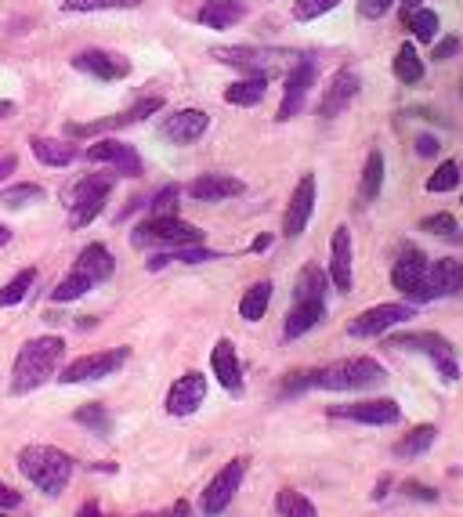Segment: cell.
Returning a JSON list of instances; mask_svg holds the SVG:
<instances>
[{
	"instance_id": "obj_55",
	"label": "cell",
	"mask_w": 463,
	"mask_h": 517,
	"mask_svg": "<svg viewBox=\"0 0 463 517\" xmlns=\"http://www.w3.org/2000/svg\"><path fill=\"white\" fill-rule=\"evenodd\" d=\"M163 517H192V507L181 499V503H174V507H171V514H163Z\"/></svg>"
},
{
	"instance_id": "obj_15",
	"label": "cell",
	"mask_w": 463,
	"mask_h": 517,
	"mask_svg": "<svg viewBox=\"0 0 463 517\" xmlns=\"http://www.w3.org/2000/svg\"><path fill=\"white\" fill-rule=\"evenodd\" d=\"M315 199H319L315 174H301V181H297V188L290 192V203H286V214H283L286 239L304 235V228H308V221H312V214H315Z\"/></svg>"
},
{
	"instance_id": "obj_13",
	"label": "cell",
	"mask_w": 463,
	"mask_h": 517,
	"mask_svg": "<svg viewBox=\"0 0 463 517\" xmlns=\"http://www.w3.org/2000/svg\"><path fill=\"white\" fill-rule=\"evenodd\" d=\"M210 58H218L221 66H236L246 76H275V62L290 58V51H275V47H214Z\"/></svg>"
},
{
	"instance_id": "obj_51",
	"label": "cell",
	"mask_w": 463,
	"mask_h": 517,
	"mask_svg": "<svg viewBox=\"0 0 463 517\" xmlns=\"http://www.w3.org/2000/svg\"><path fill=\"white\" fill-rule=\"evenodd\" d=\"M391 485H395V478H391V474H384V478H380L377 485H373L369 499H373V503H384V499H388V489H391Z\"/></svg>"
},
{
	"instance_id": "obj_6",
	"label": "cell",
	"mask_w": 463,
	"mask_h": 517,
	"mask_svg": "<svg viewBox=\"0 0 463 517\" xmlns=\"http://www.w3.org/2000/svg\"><path fill=\"white\" fill-rule=\"evenodd\" d=\"M427 264H431V257H427L416 243L398 246V257H395V264H391V286L402 293V301L406 304L435 301V297H431V286H427Z\"/></svg>"
},
{
	"instance_id": "obj_36",
	"label": "cell",
	"mask_w": 463,
	"mask_h": 517,
	"mask_svg": "<svg viewBox=\"0 0 463 517\" xmlns=\"http://www.w3.org/2000/svg\"><path fill=\"white\" fill-rule=\"evenodd\" d=\"M73 420L80 423V427H87L91 434H98V438H109V434H113V413H109V409H105L102 402L80 405Z\"/></svg>"
},
{
	"instance_id": "obj_58",
	"label": "cell",
	"mask_w": 463,
	"mask_h": 517,
	"mask_svg": "<svg viewBox=\"0 0 463 517\" xmlns=\"http://www.w3.org/2000/svg\"><path fill=\"white\" fill-rule=\"evenodd\" d=\"M8 239H11L8 225H0V250H4V246H8Z\"/></svg>"
},
{
	"instance_id": "obj_29",
	"label": "cell",
	"mask_w": 463,
	"mask_h": 517,
	"mask_svg": "<svg viewBox=\"0 0 463 517\" xmlns=\"http://www.w3.org/2000/svg\"><path fill=\"white\" fill-rule=\"evenodd\" d=\"M207 261H221V254L218 250H207L203 243H196V246L160 250V254H152L149 261H145V268H149V272H160V268H167V264H207Z\"/></svg>"
},
{
	"instance_id": "obj_10",
	"label": "cell",
	"mask_w": 463,
	"mask_h": 517,
	"mask_svg": "<svg viewBox=\"0 0 463 517\" xmlns=\"http://www.w3.org/2000/svg\"><path fill=\"white\" fill-rule=\"evenodd\" d=\"M416 315V304L406 301H391V304H377V308H366L362 315L348 322V337H359V340H373V337H384L388 329L402 326Z\"/></svg>"
},
{
	"instance_id": "obj_23",
	"label": "cell",
	"mask_w": 463,
	"mask_h": 517,
	"mask_svg": "<svg viewBox=\"0 0 463 517\" xmlns=\"http://www.w3.org/2000/svg\"><path fill=\"white\" fill-rule=\"evenodd\" d=\"M427 286H431V297L442 301V297H460L463 293V261L456 257H438V261L427 264Z\"/></svg>"
},
{
	"instance_id": "obj_7",
	"label": "cell",
	"mask_w": 463,
	"mask_h": 517,
	"mask_svg": "<svg viewBox=\"0 0 463 517\" xmlns=\"http://www.w3.org/2000/svg\"><path fill=\"white\" fill-rule=\"evenodd\" d=\"M116 188V174H87L69 192V225L87 228L109 203V192Z\"/></svg>"
},
{
	"instance_id": "obj_18",
	"label": "cell",
	"mask_w": 463,
	"mask_h": 517,
	"mask_svg": "<svg viewBox=\"0 0 463 517\" xmlns=\"http://www.w3.org/2000/svg\"><path fill=\"white\" fill-rule=\"evenodd\" d=\"M73 69L95 76L102 84H116L123 76H131V62L116 51H102V47H87V51H76L73 55Z\"/></svg>"
},
{
	"instance_id": "obj_20",
	"label": "cell",
	"mask_w": 463,
	"mask_h": 517,
	"mask_svg": "<svg viewBox=\"0 0 463 517\" xmlns=\"http://www.w3.org/2000/svg\"><path fill=\"white\" fill-rule=\"evenodd\" d=\"M210 131V113L203 109H178V113L163 116L160 138H167L171 145H192Z\"/></svg>"
},
{
	"instance_id": "obj_30",
	"label": "cell",
	"mask_w": 463,
	"mask_h": 517,
	"mask_svg": "<svg viewBox=\"0 0 463 517\" xmlns=\"http://www.w3.org/2000/svg\"><path fill=\"white\" fill-rule=\"evenodd\" d=\"M29 149L44 167H69L80 156V149L66 138H29Z\"/></svg>"
},
{
	"instance_id": "obj_22",
	"label": "cell",
	"mask_w": 463,
	"mask_h": 517,
	"mask_svg": "<svg viewBox=\"0 0 463 517\" xmlns=\"http://www.w3.org/2000/svg\"><path fill=\"white\" fill-rule=\"evenodd\" d=\"M185 192H189L196 203H225V199L232 196H243L246 185L239 178H232V174H199L196 181L185 185Z\"/></svg>"
},
{
	"instance_id": "obj_14",
	"label": "cell",
	"mask_w": 463,
	"mask_h": 517,
	"mask_svg": "<svg viewBox=\"0 0 463 517\" xmlns=\"http://www.w3.org/2000/svg\"><path fill=\"white\" fill-rule=\"evenodd\" d=\"M362 91V76L359 69L351 66H341L337 73L330 76V84H326V91H322L319 98V116L322 120H337L341 113H348V105L359 98Z\"/></svg>"
},
{
	"instance_id": "obj_17",
	"label": "cell",
	"mask_w": 463,
	"mask_h": 517,
	"mask_svg": "<svg viewBox=\"0 0 463 517\" xmlns=\"http://www.w3.org/2000/svg\"><path fill=\"white\" fill-rule=\"evenodd\" d=\"M203 402H207V376L196 373V369H189V373L178 376V380L171 384L163 409H167L171 416H178V420H185V416L199 413V405Z\"/></svg>"
},
{
	"instance_id": "obj_31",
	"label": "cell",
	"mask_w": 463,
	"mask_h": 517,
	"mask_svg": "<svg viewBox=\"0 0 463 517\" xmlns=\"http://www.w3.org/2000/svg\"><path fill=\"white\" fill-rule=\"evenodd\" d=\"M326 290H330V275L319 264H304L293 282V301H326Z\"/></svg>"
},
{
	"instance_id": "obj_1",
	"label": "cell",
	"mask_w": 463,
	"mask_h": 517,
	"mask_svg": "<svg viewBox=\"0 0 463 517\" xmlns=\"http://www.w3.org/2000/svg\"><path fill=\"white\" fill-rule=\"evenodd\" d=\"M66 355V340L62 337H33L26 340L19 348V358H15V366H11V395H29V391H37L44 380L58 369Z\"/></svg>"
},
{
	"instance_id": "obj_62",
	"label": "cell",
	"mask_w": 463,
	"mask_h": 517,
	"mask_svg": "<svg viewBox=\"0 0 463 517\" xmlns=\"http://www.w3.org/2000/svg\"><path fill=\"white\" fill-rule=\"evenodd\" d=\"M0 517H8V514H0Z\"/></svg>"
},
{
	"instance_id": "obj_16",
	"label": "cell",
	"mask_w": 463,
	"mask_h": 517,
	"mask_svg": "<svg viewBox=\"0 0 463 517\" xmlns=\"http://www.w3.org/2000/svg\"><path fill=\"white\" fill-rule=\"evenodd\" d=\"M84 156L91 163H105V167H113L116 174H123V178H142V174H145L142 156L134 152V145H127V141H120V138L95 141L91 149H84Z\"/></svg>"
},
{
	"instance_id": "obj_2",
	"label": "cell",
	"mask_w": 463,
	"mask_h": 517,
	"mask_svg": "<svg viewBox=\"0 0 463 517\" xmlns=\"http://www.w3.org/2000/svg\"><path fill=\"white\" fill-rule=\"evenodd\" d=\"M19 470L29 485H37V492L62 496L69 489V481H73L76 463L69 452L55 449V445H26L19 452Z\"/></svg>"
},
{
	"instance_id": "obj_60",
	"label": "cell",
	"mask_w": 463,
	"mask_h": 517,
	"mask_svg": "<svg viewBox=\"0 0 463 517\" xmlns=\"http://www.w3.org/2000/svg\"><path fill=\"white\" fill-rule=\"evenodd\" d=\"M460 102H463V76H460Z\"/></svg>"
},
{
	"instance_id": "obj_52",
	"label": "cell",
	"mask_w": 463,
	"mask_h": 517,
	"mask_svg": "<svg viewBox=\"0 0 463 517\" xmlns=\"http://www.w3.org/2000/svg\"><path fill=\"white\" fill-rule=\"evenodd\" d=\"M15 163H19V160H15V152H0V181H4L11 170H15Z\"/></svg>"
},
{
	"instance_id": "obj_8",
	"label": "cell",
	"mask_w": 463,
	"mask_h": 517,
	"mask_svg": "<svg viewBox=\"0 0 463 517\" xmlns=\"http://www.w3.org/2000/svg\"><path fill=\"white\" fill-rule=\"evenodd\" d=\"M246 467H250L246 456L228 460L225 467H221L218 474L203 485V492H199V514H203V517H221V514H225V510L232 507V499H236L239 485H243Z\"/></svg>"
},
{
	"instance_id": "obj_34",
	"label": "cell",
	"mask_w": 463,
	"mask_h": 517,
	"mask_svg": "<svg viewBox=\"0 0 463 517\" xmlns=\"http://www.w3.org/2000/svg\"><path fill=\"white\" fill-rule=\"evenodd\" d=\"M391 69H395L398 84H406V87H413V84H420V80H424V58L416 55V47L409 44V40L395 51V62H391Z\"/></svg>"
},
{
	"instance_id": "obj_4",
	"label": "cell",
	"mask_w": 463,
	"mask_h": 517,
	"mask_svg": "<svg viewBox=\"0 0 463 517\" xmlns=\"http://www.w3.org/2000/svg\"><path fill=\"white\" fill-rule=\"evenodd\" d=\"M388 348L424 355L445 384L460 380V355H456V344L445 333H435V329H406V333H391Z\"/></svg>"
},
{
	"instance_id": "obj_3",
	"label": "cell",
	"mask_w": 463,
	"mask_h": 517,
	"mask_svg": "<svg viewBox=\"0 0 463 517\" xmlns=\"http://www.w3.org/2000/svg\"><path fill=\"white\" fill-rule=\"evenodd\" d=\"M388 380L384 366L377 358L355 355V358H337L330 366L308 369V384L322 387V391H373Z\"/></svg>"
},
{
	"instance_id": "obj_50",
	"label": "cell",
	"mask_w": 463,
	"mask_h": 517,
	"mask_svg": "<svg viewBox=\"0 0 463 517\" xmlns=\"http://www.w3.org/2000/svg\"><path fill=\"white\" fill-rule=\"evenodd\" d=\"M22 507V496L15 489H8V485H0V510H15Z\"/></svg>"
},
{
	"instance_id": "obj_57",
	"label": "cell",
	"mask_w": 463,
	"mask_h": 517,
	"mask_svg": "<svg viewBox=\"0 0 463 517\" xmlns=\"http://www.w3.org/2000/svg\"><path fill=\"white\" fill-rule=\"evenodd\" d=\"M15 116V102H0V120H11Z\"/></svg>"
},
{
	"instance_id": "obj_44",
	"label": "cell",
	"mask_w": 463,
	"mask_h": 517,
	"mask_svg": "<svg viewBox=\"0 0 463 517\" xmlns=\"http://www.w3.org/2000/svg\"><path fill=\"white\" fill-rule=\"evenodd\" d=\"M178 199L181 188L178 185H163L149 203V217H178Z\"/></svg>"
},
{
	"instance_id": "obj_53",
	"label": "cell",
	"mask_w": 463,
	"mask_h": 517,
	"mask_svg": "<svg viewBox=\"0 0 463 517\" xmlns=\"http://www.w3.org/2000/svg\"><path fill=\"white\" fill-rule=\"evenodd\" d=\"M76 517H105V510H102V507H98L95 499H87L84 507L76 510Z\"/></svg>"
},
{
	"instance_id": "obj_46",
	"label": "cell",
	"mask_w": 463,
	"mask_h": 517,
	"mask_svg": "<svg viewBox=\"0 0 463 517\" xmlns=\"http://www.w3.org/2000/svg\"><path fill=\"white\" fill-rule=\"evenodd\" d=\"M391 8H395V0H359V15L366 22L384 19V15H388Z\"/></svg>"
},
{
	"instance_id": "obj_56",
	"label": "cell",
	"mask_w": 463,
	"mask_h": 517,
	"mask_svg": "<svg viewBox=\"0 0 463 517\" xmlns=\"http://www.w3.org/2000/svg\"><path fill=\"white\" fill-rule=\"evenodd\" d=\"M416 8H424V0H402V19H406L409 11H416Z\"/></svg>"
},
{
	"instance_id": "obj_33",
	"label": "cell",
	"mask_w": 463,
	"mask_h": 517,
	"mask_svg": "<svg viewBox=\"0 0 463 517\" xmlns=\"http://www.w3.org/2000/svg\"><path fill=\"white\" fill-rule=\"evenodd\" d=\"M268 94V76H243L232 87H225V102L239 105V109H250Z\"/></svg>"
},
{
	"instance_id": "obj_11",
	"label": "cell",
	"mask_w": 463,
	"mask_h": 517,
	"mask_svg": "<svg viewBox=\"0 0 463 517\" xmlns=\"http://www.w3.org/2000/svg\"><path fill=\"white\" fill-rule=\"evenodd\" d=\"M131 362V348H109V351H95V355H80L73 358L66 369H62V384H87V380H105V376L120 373L123 366Z\"/></svg>"
},
{
	"instance_id": "obj_61",
	"label": "cell",
	"mask_w": 463,
	"mask_h": 517,
	"mask_svg": "<svg viewBox=\"0 0 463 517\" xmlns=\"http://www.w3.org/2000/svg\"><path fill=\"white\" fill-rule=\"evenodd\" d=\"M460 178H463V163H460Z\"/></svg>"
},
{
	"instance_id": "obj_49",
	"label": "cell",
	"mask_w": 463,
	"mask_h": 517,
	"mask_svg": "<svg viewBox=\"0 0 463 517\" xmlns=\"http://www.w3.org/2000/svg\"><path fill=\"white\" fill-rule=\"evenodd\" d=\"M416 156H424V160H431V156H438V149H442V141L435 138V134H416Z\"/></svg>"
},
{
	"instance_id": "obj_42",
	"label": "cell",
	"mask_w": 463,
	"mask_h": 517,
	"mask_svg": "<svg viewBox=\"0 0 463 517\" xmlns=\"http://www.w3.org/2000/svg\"><path fill=\"white\" fill-rule=\"evenodd\" d=\"M456 185H460V163H456V160H442L435 174L427 178L424 188L431 192V196H442V192H453Z\"/></svg>"
},
{
	"instance_id": "obj_35",
	"label": "cell",
	"mask_w": 463,
	"mask_h": 517,
	"mask_svg": "<svg viewBox=\"0 0 463 517\" xmlns=\"http://www.w3.org/2000/svg\"><path fill=\"white\" fill-rule=\"evenodd\" d=\"M402 26H406L409 33H413V40H420V44H435L442 19H438L435 8H416V11H409L406 19H402Z\"/></svg>"
},
{
	"instance_id": "obj_5",
	"label": "cell",
	"mask_w": 463,
	"mask_h": 517,
	"mask_svg": "<svg viewBox=\"0 0 463 517\" xmlns=\"http://www.w3.org/2000/svg\"><path fill=\"white\" fill-rule=\"evenodd\" d=\"M131 243L138 250H174V246H196L203 243V232H199L192 221L185 217H145L142 225L131 232Z\"/></svg>"
},
{
	"instance_id": "obj_39",
	"label": "cell",
	"mask_w": 463,
	"mask_h": 517,
	"mask_svg": "<svg viewBox=\"0 0 463 517\" xmlns=\"http://www.w3.org/2000/svg\"><path fill=\"white\" fill-rule=\"evenodd\" d=\"M87 290H95V282L87 279V275H80L73 268V272L66 275V279L58 282L55 290H51V301L55 304H69V301H80V297H84Z\"/></svg>"
},
{
	"instance_id": "obj_40",
	"label": "cell",
	"mask_w": 463,
	"mask_h": 517,
	"mask_svg": "<svg viewBox=\"0 0 463 517\" xmlns=\"http://www.w3.org/2000/svg\"><path fill=\"white\" fill-rule=\"evenodd\" d=\"M275 510L283 517H319V510H315V503L308 496H301V492L293 489H283L279 496H275Z\"/></svg>"
},
{
	"instance_id": "obj_19",
	"label": "cell",
	"mask_w": 463,
	"mask_h": 517,
	"mask_svg": "<svg viewBox=\"0 0 463 517\" xmlns=\"http://www.w3.org/2000/svg\"><path fill=\"white\" fill-rule=\"evenodd\" d=\"M326 275H330L333 290H341V293H348L351 282H355V246H351L348 225H337V228H333L330 268H326Z\"/></svg>"
},
{
	"instance_id": "obj_54",
	"label": "cell",
	"mask_w": 463,
	"mask_h": 517,
	"mask_svg": "<svg viewBox=\"0 0 463 517\" xmlns=\"http://www.w3.org/2000/svg\"><path fill=\"white\" fill-rule=\"evenodd\" d=\"M268 246H272V235H257L254 243H250V250H254V254H265Z\"/></svg>"
},
{
	"instance_id": "obj_43",
	"label": "cell",
	"mask_w": 463,
	"mask_h": 517,
	"mask_svg": "<svg viewBox=\"0 0 463 517\" xmlns=\"http://www.w3.org/2000/svg\"><path fill=\"white\" fill-rule=\"evenodd\" d=\"M145 0H62V8L84 15V11H131L142 8Z\"/></svg>"
},
{
	"instance_id": "obj_28",
	"label": "cell",
	"mask_w": 463,
	"mask_h": 517,
	"mask_svg": "<svg viewBox=\"0 0 463 517\" xmlns=\"http://www.w3.org/2000/svg\"><path fill=\"white\" fill-rule=\"evenodd\" d=\"M199 26L207 29H232L236 22L246 19V4L243 0H207L203 8H199Z\"/></svg>"
},
{
	"instance_id": "obj_32",
	"label": "cell",
	"mask_w": 463,
	"mask_h": 517,
	"mask_svg": "<svg viewBox=\"0 0 463 517\" xmlns=\"http://www.w3.org/2000/svg\"><path fill=\"white\" fill-rule=\"evenodd\" d=\"M272 290H275V286L268 279L254 282V286L239 297V319H243V322H261V319H265L268 304H272Z\"/></svg>"
},
{
	"instance_id": "obj_12",
	"label": "cell",
	"mask_w": 463,
	"mask_h": 517,
	"mask_svg": "<svg viewBox=\"0 0 463 517\" xmlns=\"http://www.w3.org/2000/svg\"><path fill=\"white\" fill-rule=\"evenodd\" d=\"M326 413L333 420L366 423V427H395V423H402V405L395 398H359V402L330 405Z\"/></svg>"
},
{
	"instance_id": "obj_25",
	"label": "cell",
	"mask_w": 463,
	"mask_h": 517,
	"mask_svg": "<svg viewBox=\"0 0 463 517\" xmlns=\"http://www.w3.org/2000/svg\"><path fill=\"white\" fill-rule=\"evenodd\" d=\"M76 272L80 275H87V279L95 282H109L113 279V272H116V261H113V254L105 250L102 243H87L80 254H76V264H73Z\"/></svg>"
},
{
	"instance_id": "obj_38",
	"label": "cell",
	"mask_w": 463,
	"mask_h": 517,
	"mask_svg": "<svg viewBox=\"0 0 463 517\" xmlns=\"http://www.w3.org/2000/svg\"><path fill=\"white\" fill-rule=\"evenodd\" d=\"M33 286H37V268H22V272L0 290V308H15V304H22Z\"/></svg>"
},
{
	"instance_id": "obj_27",
	"label": "cell",
	"mask_w": 463,
	"mask_h": 517,
	"mask_svg": "<svg viewBox=\"0 0 463 517\" xmlns=\"http://www.w3.org/2000/svg\"><path fill=\"white\" fill-rule=\"evenodd\" d=\"M384 174H388V160L380 149H369L366 167H362V181H359V207H373L384 192Z\"/></svg>"
},
{
	"instance_id": "obj_26",
	"label": "cell",
	"mask_w": 463,
	"mask_h": 517,
	"mask_svg": "<svg viewBox=\"0 0 463 517\" xmlns=\"http://www.w3.org/2000/svg\"><path fill=\"white\" fill-rule=\"evenodd\" d=\"M435 442H438L435 423H416L413 431L402 434V438L391 445V456H395V460H420V456L431 452V445H435Z\"/></svg>"
},
{
	"instance_id": "obj_21",
	"label": "cell",
	"mask_w": 463,
	"mask_h": 517,
	"mask_svg": "<svg viewBox=\"0 0 463 517\" xmlns=\"http://www.w3.org/2000/svg\"><path fill=\"white\" fill-rule=\"evenodd\" d=\"M210 373L218 376V384L225 387L228 395H243V362H239L236 344L228 337H221L210 351Z\"/></svg>"
},
{
	"instance_id": "obj_59",
	"label": "cell",
	"mask_w": 463,
	"mask_h": 517,
	"mask_svg": "<svg viewBox=\"0 0 463 517\" xmlns=\"http://www.w3.org/2000/svg\"><path fill=\"white\" fill-rule=\"evenodd\" d=\"M134 517H163V514H134Z\"/></svg>"
},
{
	"instance_id": "obj_47",
	"label": "cell",
	"mask_w": 463,
	"mask_h": 517,
	"mask_svg": "<svg viewBox=\"0 0 463 517\" xmlns=\"http://www.w3.org/2000/svg\"><path fill=\"white\" fill-rule=\"evenodd\" d=\"M402 492H406L409 499H420V503H438V492L431 489V485H424V481H402Z\"/></svg>"
},
{
	"instance_id": "obj_48",
	"label": "cell",
	"mask_w": 463,
	"mask_h": 517,
	"mask_svg": "<svg viewBox=\"0 0 463 517\" xmlns=\"http://www.w3.org/2000/svg\"><path fill=\"white\" fill-rule=\"evenodd\" d=\"M456 51H460V37H442L431 44V58L435 62H449V58H456Z\"/></svg>"
},
{
	"instance_id": "obj_41",
	"label": "cell",
	"mask_w": 463,
	"mask_h": 517,
	"mask_svg": "<svg viewBox=\"0 0 463 517\" xmlns=\"http://www.w3.org/2000/svg\"><path fill=\"white\" fill-rule=\"evenodd\" d=\"M420 232L438 235V239H449V243H463V232H460V225H456L453 214H427V217H420Z\"/></svg>"
},
{
	"instance_id": "obj_63",
	"label": "cell",
	"mask_w": 463,
	"mask_h": 517,
	"mask_svg": "<svg viewBox=\"0 0 463 517\" xmlns=\"http://www.w3.org/2000/svg\"><path fill=\"white\" fill-rule=\"evenodd\" d=\"M460 297H463V293H460Z\"/></svg>"
},
{
	"instance_id": "obj_45",
	"label": "cell",
	"mask_w": 463,
	"mask_h": 517,
	"mask_svg": "<svg viewBox=\"0 0 463 517\" xmlns=\"http://www.w3.org/2000/svg\"><path fill=\"white\" fill-rule=\"evenodd\" d=\"M341 0H293V19L297 22H315L322 15H330Z\"/></svg>"
},
{
	"instance_id": "obj_24",
	"label": "cell",
	"mask_w": 463,
	"mask_h": 517,
	"mask_svg": "<svg viewBox=\"0 0 463 517\" xmlns=\"http://www.w3.org/2000/svg\"><path fill=\"white\" fill-rule=\"evenodd\" d=\"M322 319H326V301H293L283 322V340H297L304 333H312Z\"/></svg>"
},
{
	"instance_id": "obj_37",
	"label": "cell",
	"mask_w": 463,
	"mask_h": 517,
	"mask_svg": "<svg viewBox=\"0 0 463 517\" xmlns=\"http://www.w3.org/2000/svg\"><path fill=\"white\" fill-rule=\"evenodd\" d=\"M48 196L44 185H33V181H22V185H8L0 188V207H11V210H22L29 203H40V199Z\"/></svg>"
},
{
	"instance_id": "obj_9",
	"label": "cell",
	"mask_w": 463,
	"mask_h": 517,
	"mask_svg": "<svg viewBox=\"0 0 463 517\" xmlns=\"http://www.w3.org/2000/svg\"><path fill=\"white\" fill-rule=\"evenodd\" d=\"M315 80H319V66H315V58L312 55H301L290 66V73H286L283 102H279V113H275V120L290 123L293 116H301V109H304V102H308V94H312Z\"/></svg>"
}]
</instances>
